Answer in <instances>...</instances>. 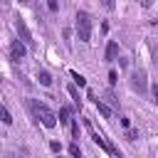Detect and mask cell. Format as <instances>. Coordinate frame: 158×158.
Masks as SVG:
<instances>
[{
	"label": "cell",
	"instance_id": "cell-6",
	"mask_svg": "<svg viewBox=\"0 0 158 158\" xmlns=\"http://www.w3.org/2000/svg\"><path fill=\"white\" fill-rule=\"evenodd\" d=\"M89 133H91V141H94V143H96V146H99L101 151H109V153H111V143H109V141H106V138H104L101 133H96L94 128H91Z\"/></svg>",
	"mask_w": 158,
	"mask_h": 158
},
{
	"label": "cell",
	"instance_id": "cell-2",
	"mask_svg": "<svg viewBox=\"0 0 158 158\" xmlns=\"http://www.w3.org/2000/svg\"><path fill=\"white\" fill-rule=\"evenodd\" d=\"M74 25H77V37L81 42H89L91 40V15L86 10H79L74 17Z\"/></svg>",
	"mask_w": 158,
	"mask_h": 158
},
{
	"label": "cell",
	"instance_id": "cell-12",
	"mask_svg": "<svg viewBox=\"0 0 158 158\" xmlns=\"http://www.w3.org/2000/svg\"><path fill=\"white\" fill-rule=\"evenodd\" d=\"M0 116H2V123H5V126H10V123H12V114L7 111V106H2V109H0Z\"/></svg>",
	"mask_w": 158,
	"mask_h": 158
},
{
	"label": "cell",
	"instance_id": "cell-11",
	"mask_svg": "<svg viewBox=\"0 0 158 158\" xmlns=\"http://www.w3.org/2000/svg\"><path fill=\"white\" fill-rule=\"evenodd\" d=\"M37 79H40V84H42V86H49V84H52V77H49V72H44V69L37 74Z\"/></svg>",
	"mask_w": 158,
	"mask_h": 158
},
{
	"label": "cell",
	"instance_id": "cell-14",
	"mask_svg": "<svg viewBox=\"0 0 158 158\" xmlns=\"http://www.w3.org/2000/svg\"><path fill=\"white\" fill-rule=\"evenodd\" d=\"M69 156H72V158H81V151H79V146H77V143H72V146H69Z\"/></svg>",
	"mask_w": 158,
	"mask_h": 158
},
{
	"label": "cell",
	"instance_id": "cell-5",
	"mask_svg": "<svg viewBox=\"0 0 158 158\" xmlns=\"http://www.w3.org/2000/svg\"><path fill=\"white\" fill-rule=\"evenodd\" d=\"M25 54H27V44H25L22 40H15L12 47H10V57H12V62H20Z\"/></svg>",
	"mask_w": 158,
	"mask_h": 158
},
{
	"label": "cell",
	"instance_id": "cell-17",
	"mask_svg": "<svg viewBox=\"0 0 158 158\" xmlns=\"http://www.w3.org/2000/svg\"><path fill=\"white\" fill-rule=\"evenodd\" d=\"M116 81H118V74H116V72L111 69V72H109V86H114Z\"/></svg>",
	"mask_w": 158,
	"mask_h": 158
},
{
	"label": "cell",
	"instance_id": "cell-24",
	"mask_svg": "<svg viewBox=\"0 0 158 158\" xmlns=\"http://www.w3.org/2000/svg\"><path fill=\"white\" fill-rule=\"evenodd\" d=\"M17 2H27V0H17Z\"/></svg>",
	"mask_w": 158,
	"mask_h": 158
},
{
	"label": "cell",
	"instance_id": "cell-1",
	"mask_svg": "<svg viewBox=\"0 0 158 158\" xmlns=\"http://www.w3.org/2000/svg\"><path fill=\"white\" fill-rule=\"evenodd\" d=\"M30 109L35 114V118H40V123L44 128H54L57 126V114L47 106V104H40V101H30Z\"/></svg>",
	"mask_w": 158,
	"mask_h": 158
},
{
	"label": "cell",
	"instance_id": "cell-7",
	"mask_svg": "<svg viewBox=\"0 0 158 158\" xmlns=\"http://www.w3.org/2000/svg\"><path fill=\"white\" fill-rule=\"evenodd\" d=\"M116 57H118V44L111 40V42L106 44V54H104V59H106V62H114Z\"/></svg>",
	"mask_w": 158,
	"mask_h": 158
},
{
	"label": "cell",
	"instance_id": "cell-22",
	"mask_svg": "<svg viewBox=\"0 0 158 158\" xmlns=\"http://www.w3.org/2000/svg\"><path fill=\"white\" fill-rule=\"evenodd\" d=\"M153 101H156V106H158V84H153Z\"/></svg>",
	"mask_w": 158,
	"mask_h": 158
},
{
	"label": "cell",
	"instance_id": "cell-3",
	"mask_svg": "<svg viewBox=\"0 0 158 158\" xmlns=\"http://www.w3.org/2000/svg\"><path fill=\"white\" fill-rule=\"evenodd\" d=\"M131 86H133L138 94H146V89H148V77H146L143 69H136V72L131 74Z\"/></svg>",
	"mask_w": 158,
	"mask_h": 158
},
{
	"label": "cell",
	"instance_id": "cell-23",
	"mask_svg": "<svg viewBox=\"0 0 158 158\" xmlns=\"http://www.w3.org/2000/svg\"><path fill=\"white\" fill-rule=\"evenodd\" d=\"M141 5H143V7H151V5H153V0H141Z\"/></svg>",
	"mask_w": 158,
	"mask_h": 158
},
{
	"label": "cell",
	"instance_id": "cell-20",
	"mask_svg": "<svg viewBox=\"0 0 158 158\" xmlns=\"http://www.w3.org/2000/svg\"><path fill=\"white\" fill-rule=\"evenodd\" d=\"M49 148H52V151H54V153H59V151H62V146H59V143H57V141H52V143H49Z\"/></svg>",
	"mask_w": 158,
	"mask_h": 158
},
{
	"label": "cell",
	"instance_id": "cell-8",
	"mask_svg": "<svg viewBox=\"0 0 158 158\" xmlns=\"http://www.w3.org/2000/svg\"><path fill=\"white\" fill-rule=\"evenodd\" d=\"M67 94L72 96V101H74V106H77V109H81V99H79V91H77V84H69V86H67Z\"/></svg>",
	"mask_w": 158,
	"mask_h": 158
},
{
	"label": "cell",
	"instance_id": "cell-18",
	"mask_svg": "<svg viewBox=\"0 0 158 158\" xmlns=\"http://www.w3.org/2000/svg\"><path fill=\"white\" fill-rule=\"evenodd\" d=\"M104 10H114V0H99Z\"/></svg>",
	"mask_w": 158,
	"mask_h": 158
},
{
	"label": "cell",
	"instance_id": "cell-4",
	"mask_svg": "<svg viewBox=\"0 0 158 158\" xmlns=\"http://www.w3.org/2000/svg\"><path fill=\"white\" fill-rule=\"evenodd\" d=\"M15 30H17V37H20L27 47H35V40H32V35H30V30H27V25H25V20H22V17H17V20H15Z\"/></svg>",
	"mask_w": 158,
	"mask_h": 158
},
{
	"label": "cell",
	"instance_id": "cell-25",
	"mask_svg": "<svg viewBox=\"0 0 158 158\" xmlns=\"http://www.w3.org/2000/svg\"><path fill=\"white\" fill-rule=\"evenodd\" d=\"M59 158H62V156H59Z\"/></svg>",
	"mask_w": 158,
	"mask_h": 158
},
{
	"label": "cell",
	"instance_id": "cell-16",
	"mask_svg": "<svg viewBox=\"0 0 158 158\" xmlns=\"http://www.w3.org/2000/svg\"><path fill=\"white\" fill-rule=\"evenodd\" d=\"M126 138H128V141H136V138H138V131H136V128H126Z\"/></svg>",
	"mask_w": 158,
	"mask_h": 158
},
{
	"label": "cell",
	"instance_id": "cell-13",
	"mask_svg": "<svg viewBox=\"0 0 158 158\" xmlns=\"http://www.w3.org/2000/svg\"><path fill=\"white\" fill-rule=\"evenodd\" d=\"M72 79H74V84H77V86H86V79H84L79 72H72Z\"/></svg>",
	"mask_w": 158,
	"mask_h": 158
},
{
	"label": "cell",
	"instance_id": "cell-9",
	"mask_svg": "<svg viewBox=\"0 0 158 158\" xmlns=\"http://www.w3.org/2000/svg\"><path fill=\"white\" fill-rule=\"evenodd\" d=\"M94 104H96V109H99V114H101L104 118H111V109H109V104H104V101H99V99H96Z\"/></svg>",
	"mask_w": 158,
	"mask_h": 158
},
{
	"label": "cell",
	"instance_id": "cell-15",
	"mask_svg": "<svg viewBox=\"0 0 158 158\" xmlns=\"http://www.w3.org/2000/svg\"><path fill=\"white\" fill-rule=\"evenodd\" d=\"M106 99H109V104H111V106H118V99L114 96V91H111V89L106 91Z\"/></svg>",
	"mask_w": 158,
	"mask_h": 158
},
{
	"label": "cell",
	"instance_id": "cell-10",
	"mask_svg": "<svg viewBox=\"0 0 158 158\" xmlns=\"http://www.w3.org/2000/svg\"><path fill=\"white\" fill-rule=\"evenodd\" d=\"M69 116H72V109H69V106H62V109H59V123H72Z\"/></svg>",
	"mask_w": 158,
	"mask_h": 158
},
{
	"label": "cell",
	"instance_id": "cell-19",
	"mask_svg": "<svg viewBox=\"0 0 158 158\" xmlns=\"http://www.w3.org/2000/svg\"><path fill=\"white\" fill-rule=\"evenodd\" d=\"M72 133H74V138H79V123L77 121H72Z\"/></svg>",
	"mask_w": 158,
	"mask_h": 158
},
{
	"label": "cell",
	"instance_id": "cell-21",
	"mask_svg": "<svg viewBox=\"0 0 158 158\" xmlns=\"http://www.w3.org/2000/svg\"><path fill=\"white\" fill-rule=\"evenodd\" d=\"M47 5H49V10H52V12H57V0H47Z\"/></svg>",
	"mask_w": 158,
	"mask_h": 158
}]
</instances>
